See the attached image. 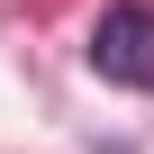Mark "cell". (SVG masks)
<instances>
[{
  "instance_id": "6da1fadb",
  "label": "cell",
  "mask_w": 154,
  "mask_h": 154,
  "mask_svg": "<svg viewBox=\"0 0 154 154\" xmlns=\"http://www.w3.org/2000/svg\"><path fill=\"white\" fill-rule=\"evenodd\" d=\"M91 72H100V82H127V91H154V9H136V0L100 9V27H91Z\"/></svg>"
}]
</instances>
